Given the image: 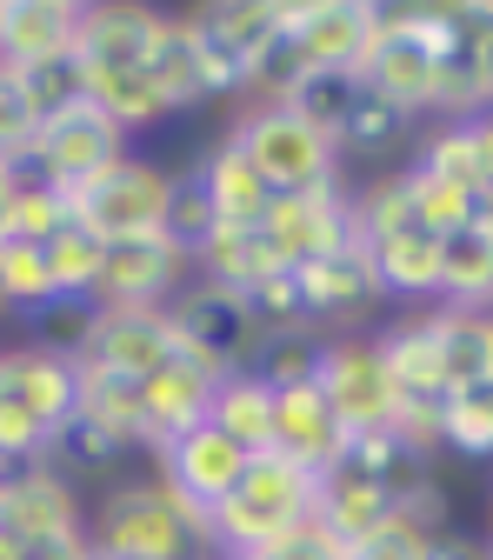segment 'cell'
<instances>
[{
  "mask_svg": "<svg viewBox=\"0 0 493 560\" xmlns=\"http://www.w3.org/2000/svg\"><path fill=\"white\" fill-rule=\"evenodd\" d=\"M420 560H486V540H473V534L447 527V534H434V540H427V553H420Z\"/></svg>",
  "mask_w": 493,
  "mask_h": 560,
  "instance_id": "obj_47",
  "label": "cell"
},
{
  "mask_svg": "<svg viewBox=\"0 0 493 560\" xmlns=\"http://www.w3.org/2000/svg\"><path fill=\"white\" fill-rule=\"evenodd\" d=\"M227 133L247 148V161L260 167V180H267L273 194L347 187V174H340V148H333L320 127H307L294 107H280V101H240V114H234Z\"/></svg>",
  "mask_w": 493,
  "mask_h": 560,
  "instance_id": "obj_5",
  "label": "cell"
},
{
  "mask_svg": "<svg viewBox=\"0 0 493 560\" xmlns=\"http://www.w3.org/2000/svg\"><path fill=\"white\" fill-rule=\"evenodd\" d=\"M81 34V0H0V67L67 54Z\"/></svg>",
  "mask_w": 493,
  "mask_h": 560,
  "instance_id": "obj_23",
  "label": "cell"
},
{
  "mask_svg": "<svg viewBox=\"0 0 493 560\" xmlns=\"http://www.w3.org/2000/svg\"><path fill=\"white\" fill-rule=\"evenodd\" d=\"M193 280V260L174 254L161 234L148 241H107L101 280H94V307H167Z\"/></svg>",
  "mask_w": 493,
  "mask_h": 560,
  "instance_id": "obj_17",
  "label": "cell"
},
{
  "mask_svg": "<svg viewBox=\"0 0 493 560\" xmlns=\"http://www.w3.org/2000/svg\"><path fill=\"white\" fill-rule=\"evenodd\" d=\"M407 167L434 174V180H447V187H460V194H480V161H473V133H467V120H420V133H413V161H407Z\"/></svg>",
  "mask_w": 493,
  "mask_h": 560,
  "instance_id": "obj_30",
  "label": "cell"
},
{
  "mask_svg": "<svg viewBox=\"0 0 493 560\" xmlns=\"http://www.w3.org/2000/svg\"><path fill=\"white\" fill-rule=\"evenodd\" d=\"M0 527L14 540L34 534H87V487H74L47 454L0 467Z\"/></svg>",
  "mask_w": 493,
  "mask_h": 560,
  "instance_id": "obj_14",
  "label": "cell"
},
{
  "mask_svg": "<svg viewBox=\"0 0 493 560\" xmlns=\"http://www.w3.org/2000/svg\"><path fill=\"white\" fill-rule=\"evenodd\" d=\"M0 288L14 301V320L40 301H54V273H47V247L34 241H0Z\"/></svg>",
  "mask_w": 493,
  "mask_h": 560,
  "instance_id": "obj_40",
  "label": "cell"
},
{
  "mask_svg": "<svg viewBox=\"0 0 493 560\" xmlns=\"http://www.w3.org/2000/svg\"><path fill=\"white\" fill-rule=\"evenodd\" d=\"M221 560H227V553H221Z\"/></svg>",
  "mask_w": 493,
  "mask_h": 560,
  "instance_id": "obj_55",
  "label": "cell"
},
{
  "mask_svg": "<svg viewBox=\"0 0 493 560\" xmlns=\"http://www.w3.org/2000/svg\"><path fill=\"white\" fill-rule=\"evenodd\" d=\"M320 347H327V334H260L254 354H247V374L260 387H273V394L280 387H301L320 368Z\"/></svg>",
  "mask_w": 493,
  "mask_h": 560,
  "instance_id": "obj_36",
  "label": "cell"
},
{
  "mask_svg": "<svg viewBox=\"0 0 493 560\" xmlns=\"http://www.w3.org/2000/svg\"><path fill=\"white\" fill-rule=\"evenodd\" d=\"M267 273H280L273 260H267V247H260V234L254 228H214L200 241V254H193V280H207V288H227V294H247L254 280H267Z\"/></svg>",
  "mask_w": 493,
  "mask_h": 560,
  "instance_id": "obj_28",
  "label": "cell"
},
{
  "mask_svg": "<svg viewBox=\"0 0 493 560\" xmlns=\"http://www.w3.org/2000/svg\"><path fill=\"white\" fill-rule=\"evenodd\" d=\"M434 301L467 307V314H493V241H486L473 221H460L454 234H441Z\"/></svg>",
  "mask_w": 493,
  "mask_h": 560,
  "instance_id": "obj_27",
  "label": "cell"
},
{
  "mask_svg": "<svg viewBox=\"0 0 493 560\" xmlns=\"http://www.w3.org/2000/svg\"><path fill=\"white\" fill-rule=\"evenodd\" d=\"M94 560H214V521L187 508L154 467H133L87 501Z\"/></svg>",
  "mask_w": 493,
  "mask_h": 560,
  "instance_id": "obj_1",
  "label": "cell"
},
{
  "mask_svg": "<svg viewBox=\"0 0 493 560\" xmlns=\"http://www.w3.org/2000/svg\"><path fill=\"white\" fill-rule=\"evenodd\" d=\"M47 460H54L67 480H74V487H107V480L133 474L140 447H133L120 428H107V420H94V413H74V420H67V428L54 434Z\"/></svg>",
  "mask_w": 493,
  "mask_h": 560,
  "instance_id": "obj_24",
  "label": "cell"
},
{
  "mask_svg": "<svg viewBox=\"0 0 493 560\" xmlns=\"http://www.w3.org/2000/svg\"><path fill=\"white\" fill-rule=\"evenodd\" d=\"M314 387L327 394V407H333V420L347 428V441H367V434H387L394 428V381H387V361H380L374 327L367 334H327L320 368H314Z\"/></svg>",
  "mask_w": 493,
  "mask_h": 560,
  "instance_id": "obj_9",
  "label": "cell"
},
{
  "mask_svg": "<svg viewBox=\"0 0 493 560\" xmlns=\"http://www.w3.org/2000/svg\"><path fill=\"white\" fill-rule=\"evenodd\" d=\"M207 420L234 441V447H247V454H267V441H273V387H260L247 368L240 374H227L221 387H214V407H207Z\"/></svg>",
  "mask_w": 493,
  "mask_h": 560,
  "instance_id": "obj_29",
  "label": "cell"
},
{
  "mask_svg": "<svg viewBox=\"0 0 493 560\" xmlns=\"http://www.w3.org/2000/svg\"><path fill=\"white\" fill-rule=\"evenodd\" d=\"M187 174L200 180L207 207H214V221H227V228H254V221L267 214V200H273V187L260 180V167L247 161V148H240L234 133H221Z\"/></svg>",
  "mask_w": 493,
  "mask_h": 560,
  "instance_id": "obj_22",
  "label": "cell"
},
{
  "mask_svg": "<svg viewBox=\"0 0 493 560\" xmlns=\"http://www.w3.org/2000/svg\"><path fill=\"white\" fill-rule=\"evenodd\" d=\"M267 454H287L307 474H327L347 454V428L333 420V407H327V394L314 381L273 394V441H267Z\"/></svg>",
  "mask_w": 493,
  "mask_h": 560,
  "instance_id": "obj_20",
  "label": "cell"
},
{
  "mask_svg": "<svg viewBox=\"0 0 493 560\" xmlns=\"http://www.w3.org/2000/svg\"><path fill=\"white\" fill-rule=\"evenodd\" d=\"M467 133H473V161H480V187H493V107H486V114H473V120H467Z\"/></svg>",
  "mask_w": 493,
  "mask_h": 560,
  "instance_id": "obj_49",
  "label": "cell"
},
{
  "mask_svg": "<svg viewBox=\"0 0 493 560\" xmlns=\"http://www.w3.org/2000/svg\"><path fill=\"white\" fill-rule=\"evenodd\" d=\"M214 374L207 368H193V361H167L161 374H148L140 381V447H148V460L167 447V441H180L187 428H200L207 420V407H214Z\"/></svg>",
  "mask_w": 493,
  "mask_h": 560,
  "instance_id": "obj_19",
  "label": "cell"
},
{
  "mask_svg": "<svg viewBox=\"0 0 493 560\" xmlns=\"http://www.w3.org/2000/svg\"><path fill=\"white\" fill-rule=\"evenodd\" d=\"M294 280H301V294H307L314 334H367L374 314L387 307V288H380V273H374V260H367L361 241H340L333 254L294 267Z\"/></svg>",
  "mask_w": 493,
  "mask_h": 560,
  "instance_id": "obj_12",
  "label": "cell"
},
{
  "mask_svg": "<svg viewBox=\"0 0 493 560\" xmlns=\"http://www.w3.org/2000/svg\"><path fill=\"white\" fill-rule=\"evenodd\" d=\"M167 200H174V167L127 154L101 180H87L67 207H74V228H87L94 241H148L167 221Z\"/></svg>",
  "mask_w": 493,
  "mask_h": 560,
  "instance_id": "obj_8",
  "label": "cell"
},
{
  "mask_svg": "<svg viewBox=\"0 0 493 560\" xmlns=\"http://www.w3.org/2000/svg\"><path fill=\"white\" fill-rule=\"evenodd\" d=\"M167 320H174V340H180V361L207 368L214 381L240 374L247 354H254V320H247L240 294H227V288L187 280V288L167 301Z\"/></svg>",
  "mask_w": 493,
  "mask_h": 560,
  "instance_id": "obj_11",
  "label": "cell"
},
{
  "mask_svg": "<svg viewBox=\"0 0 493 560\" xmlns=\"http://www.w3.org/2000/svg\"><path fill=\"white\" fill-rule=\"evenodd\" d=\"M8 74L21 81V94H27V107H34L40 120H54V114H67V107L87 101V67H81L74 47H67V54H47V60H27V67H8Z\"/></svg>",
  "mask_w": 493,
  "mask_h": 560,
  "instance_id": "obj_33",
  "label": "cell"
},
{
  "mask_svg": "<svg viewBox=\"0 0 493 560\" xmlns=\"http://www.w3.org/2000/svg\"><path fill=\"white\" fill-rule=\"evenodd\" d=\"M473 74H480V94H486V107H493V0H486V21H480V34H473Z\"/></svg>",
  "mask_w": 493,
  "mask_h": 560,
  "instance_id": "obj_48",
  "label": "cell"
},
{
  "mask_svg": "<svg viewBox=\"0 0 493 560\" xmlns=\"http://www.w3.org/2000/svg\"><path fill=\"white\" fill-rule=\"evenodd\" d=\"M354 101H361V74H307L280 107H294L307 127H320L340 148V127H347V114H354Z\"/></svg>",
  "mask_w": 493,
  "mask_h": 560,
  "instance_id": "obj_38",
  "label": "cell"
},
{
  "mask_svg": "<svg viewBox=\"0 0 493 560\" xmlns=\"http://www.w3.org/2000/svg\"><path fill=\"white\" fill-rule=\"evenodd\" d=\"M314 521L333 534V540H347V547H361L367 534H380L387 521H394V501L380 494V480L354 460V441H347V454L320 474V494H314Z\"/></svg>",
  "mask_w": 493,
  "mask_h": 560,
  "instance_id": "obj_21",
  "label": "cell"
},
{
  "mask_svg": "<svg viewBox=\"0 0 493 560\" xmlns=\"http://www.w3.org/2000/svg\"><path fill=\"white\" fill-rule=\"evenodd\" d=\"M148 81H154L167 120L174 114H200L207 101H214V88H207V60H200V40H193V21L187 14H167L161 40L148 54Z\"/></svg>",
  "mask_w": 493,
  "mask_h": 560,
  "instance_id": "obj_25",
  "label": "cell"
},
{
  "mask_svg": "<svg viewBox=\"0 0 493 560\" xmlns=\"http://www.w3.org/2000/svg\"><path fill=\"white\" fill-rule=\"evenodd\" d=\"M247 447H234L221 428H214V420H200V428H187L180 441H167L148 467L174 487V494L187 501V508H200V514H214L227 494H234V480L247 474Z\"/></svg>",
  "mask_w": 493,
  "mask_h": 560,
  "instance_id": "obj_16",
  "label": "cell"
},
{
  "mask_svg": "<svg viewBox=\"0 0 493 560\" xmlns=\"http://www.w3.org/2000/svg\"><path fill=\"white\" fill-rule=\"evenodd\" d=\"M413 114L407 107H394L387 94H374L367 81H361V101H354V114H347V127H340V161L347 154H367V161H380V154H394V148H407L413 140Z\"/></svg>",
  "mask_w": 493,
  "mask_h": 560,
  "instance_id": "obj_31",
  "label": "cell"
},
{
  "mask_svg": "<svg viewBox=\"0 0 493 560\" xmlns=\"http://www.w3.org/2000/svg\"><path fill=\"white\" fill-rule=\"evenodd\" d=\"M161 27H167V8H148V0H81L74 54H81L87 74H107V67H148Z\"/></svg>",
  "mask_w": 493,
  "mask_h": 560,
  "instance_id": "obj_18",
  "label": "cell"
},
{
  "mask_svg": "<svg viewBox=\"0 0 493 560\" xmlns=\"http://www.w3.org/2000/svg\"><path fill=\"white\" fill-rule=\"evenodd\" d=\"M314 494H320V474L294 467L287 454H254L247 474L234 480V494L207 514L214 521V560H247L267 540L294 534L301 521H314Z\"/></svg>",
  "mask_w": 493,
  "mask_h": 560,
  "instance_id": "obj_4",
  "label": "cell"
},
{
  "mask_svg": "<svg viewBox=\"0 0 493 560\" xmlns=\"http://www.w3.org/2000/svg\"><path fill=\"white\" fill-rule=\"evenodd\" d=\"M380 27V0H287V40L307 74H361Z\"/></svg>",
  "mask_w": 493,
  "mask_h": 560,
  "instance_id": "obj_13",
  "label": "cell"
},
{
  "mask_svg": "<svg viewBox=\"0 0 493 560\" xmlns=\"http://www.w3.org/2000/svg\"><path fill=\"white\" fill-rule=\"evenodd\" d=\"M221 221H214V207H207V194H200V180L193 174H174V200H167V221H161V241L174 247V254H200V241L214 234Z\"/></svg>",
  "mask_w": 493,
  "mask_h": 560,
  "instance_id": "obj_41",
  "label": "cell"
},
{
  "mask_svg": "<svg viewBox=\"0 0 493 560\" xmlns=\"http://www.w3.org/2000/svg\"><path fill=\"white\" fill-rule=\"evenodd\" d=\"M87 101L120 127V133H140V127H161L167 107L148 81V67H107V74H87Z\"/></svg>",
  "mask_w": 493,
  "mask_h": 560,
  "instance_id": "obj_32",
  "label": "cell"
},
{
  "mask_svg": "<svg viewBox=\"0 0 493 560\" xmlns=\"http://www.w3.org/2000/svg\"><path fill=\"white\" fill-rule=\"evenodd\" d=\"M427 320V340H434V361L447 374V387H467V381H486L493 374V314H467V307H420Z\"/></svg>",
  "mask_w": 493,
  "mask_h": 560,
  "instance_id": "obj_26",
  "label": "cell"
},
{
  "mask_svg": "<svg viewBox=\"0 0 493 560\" xmlns=\"http://www.w3.org/2000/svg\"><path fill=\"white\" fill-rule=\"evenodd\" d=\"M174 354H180V340H174L167 307H94V334L74 361L101 368V374H120V381H148Z\"/></svg>",
  "mask_w": 493,
  "mask_h": 560,
  "instance_id": "obj_15",
  "label": "cell"
},
{
  "mask_svg": "<svg viewBox=\"0 0 493 560\" xmlns=\"http://www.w3.org/2000/svg\"><path fill=\"white\" fill-rule=\"evenodd\" d=\"M467 221H473V228H480V234L493 241V187H480V194H473V207H467Z\"/></svg>",
  "mask_w": 493,
  "mask_h": 560,
  "instance_id": "obj_51",
  "label": "cell"
},
{
  "mask_svg": "<svg viewBox=\"0 0 493 560\" xmlns=\"http://www.w3.org/2000/svg\"><path fill=\"white\" fill-rule=\"evenodd\" d=\"M81 413V368L47 347L8 340L0 347V467L40 460L54 434Z\"/></svg>",
  "mask_w": 493,
  "mask_h": 560,
  "instance_id": "obj_2",
  "label": "cell"
},
{
  "mask_svg": "<svg viewBox=\"0 0 493 560\" xmlns=\"http://www.w3.org/2000/svg\"><path fill=\"white\" fill-rule=\"evenodd\" d=\"M267 260L280 273H294L320 254H333L340 241H354V180L347 187H314V194H273L267 214L254 221Z\"/></svg>",
  "mask_w": 493,
  "mask_h": 560,
  "instance_id": "obj_10",
  "label": "cell"
},
{
  "mask_svg": "<svg viewBox=\"0 0 493 560\" xmlns=\"http://www.w3.org/2000/svg\"><path fill=\"white\" fill-rule=\"evenodd\" d=\"M240 307H247V320H254V340H260V334H314L307 294H301L294 273H267V280H254V288L240 294Z\"/></svg>",
  "mask_w": 493,
  "mask_h": 560,
  "instance_id": "obj_37",
  "label": "cell"
},
{
  "mask_svg": "<svg viewBox=\"0 0 493 560\" xmlns=\"http://www.w3.org/2000/svg\"><path fill=\"white\" fill-rule=\"evenodd\" d=\"M101 254L107 241H94L87 228L67 221L54 241H47V273H54V294H74V301H94V280H101Z\"/></svg>",
  "mask_w": 493,
  "mask_h": 560,
  "instance_id": "obj_39",
  "label": "cell"
},
{
  "mask_svg": "<svg viewBox=\"0 0 493 560\" xmlns=\"http://www.w3.org/2000/svg\"><path fill=\"white\" fill-rule=\"evenodd\" d=\"M187 21H193L214 101H247V81H254L260 54L280 40V27H287V0H207V8H193Z\"/></svg>",
  "mask_w": 493,
  "mask_h": 560,
  "instance_id": "obj_6",
  "label": "cell"
},
{
  "mask_svg": "<svg viewBox=\"0 0 493 560\" xmlns=\"http://www.w3.org/2000/svg\"><path fill=\"white\" fill-rule=\"evenodd\" d=\"M14 327H21V340H27V347H47V354H67V361H74L81 347H87V334H94V301L54 294V301L27 307Z\"/></svg>",
  "mask_w": 493,
  "mask_h": 560,
  "instance_id": "obj_35",
  "label": "cell"
},
{
  "mask_svg": "<svg viewBox=\"0 0 493 560\" xmlns=\"http://www.w3.org/2000/svg\"><path fill=\"white\" fill-rule=\"evenodd\" d=\"M67 221H74V207H67V194H54V187H21L8 241H34V247H47V241H54Z\"/></svg>",
  "mask_w": 493,
  "mask_h": 560,
  "instance_id": "obj_42",
  "label": "cell"
},
{
  "mask_svg": "<svg viewBox=\"0 0 493 560\" xmlns=\"http://www.w3.org/2000/svg\"><path fill=\"white\" fill-rule=\"evenodd\" d=\"M486 560H493V540H486Z\"/></svg>",
  "mask_w": 493,
  "mask_h": 560,
  "instance_id": "obj_54",
  "label": "cell"
},
{
  "mask_svg": "<svg viewBox=\"0 0 493 560\" xmlns=\"http://www.w3.org/2000/svg\"><path fill=\"white\" fill-rule=\"evenodd\" d=\"M0 560H21V540H14L8 527H0Z\"/></svg>",
  "mask_w": 493,
  "mask_h": 560,
  "instance_id": "obj_52",
  "label": "cell"
},
{
  "mask_svg": "<svg viewBox=\"0 0 493 560\" xmlns=\"http://www.w3.org/2000/svg\"><path fill=\"white\" fill-rule=\"evenodd\" d=\"M247 560H354V547H347V540H333L320 521H301L294 534L267 540V547H260V553H247Z\"/></svg>",
  "mask_w": 493,
  "mask_h": 560,
  "instance_id": "obj_44",
  "label": "cell"
},
{
  "mask_svg": "<svg viewBox=\"0 0 493 560\" xmlns=\"http://www.w3.org/2000/svg\"><path fill=\"white\" fill-rule=\"evenodd\" d=\"M34 133H40V114L27 107V94H21V81L0 67V161L8 167H21L27 154H34Z\"/></svg>",
  "mask_w": 493,
  "mask_h": 560,
  "instance_id": "obj_43",
  "label": "cell"
},
{
  "mask_svg": "<svg viewBox=\"0 0 493 560\" xmlns=\"http://www.w3.org/2000/svg\"><path fill=\"white\" fill-rule=\"evenodd\" d=\"M441 454L493 460V374L454 387V400H447V428H441Z\"/></svg>",
  "mask_w": 493,
  "mask_h": 560,
  "instance_id": "obj_34",
  "label": "cell"
},
{
  "mask_svg": "<svg viewBox=\"0 0 493 560\" xmlns=\"http://www.w3.org/2000/svg\"><path fill=\"white\" fill-rule=\"evenodd\" d=\"M21 560H94L87 534H34L21 540Z\"/></svg>",
  "mask_w": 493,
  "mask_h": 560,
  "instance_id": "obj_46",
  "label": "cell"
},
{
  "mask_svg": "<svg viewBox=\"0 0 493 560\" xmlns=\"http://www.w3.org/2000/svg\"><path fill=\"white\" fill-rule=\"evenodd\" d=\"M14 320V301H8V288H0V327H8Z\"/></svg>",
  "mask_w": 493,
  "mask_h": 560,
  "instance_id": "obj_53",
  "label": "cell"
},
{
  "mask_svg": "<svg viewBox=\"0 0 493 560\" xmlns=\"http://www.w3.org/2000/svg\"><path fill=\"white\" fill-rule=\"evenodd\" d=\"M21 167H8V161H0V241H8V228H14V200H21Z\"/></svg>",
  "mask_w": 493,
  "mask_h": 560,
  "instance_id": "obj_50",
  "label": "cell"
},
{
  "mask_svg": "<svg viewBox=\"0 0 493 560\" xmlns=\"http://www.w3.org/2000/svg\"><path fill=\"white\" fill-rule=\"evenodd\" d=\"M427 540H434V534H420V527H407V521L394 514L380 534H367V540L354 547V560H420V553H427Z\"/></svg>",
  "mask_w": 493,
  "mask_h": 560,
  "instance_id": "obj_45",
  "label": "cell"
},
{
  "mask_svg": "<svg viewBox=\"0 0 493 560\" xmlns=\"http://www.w3.org/2000/svg\"><path fill=\"white\" fill-rule=\"evenodd\" d=\"M354 241L367 247L387 301L434 307V273H441V234L413 221V207L400 194V174H380L354 187Z\"/></svg>",
  "mask_w": 493,
  "mask_h": 560,
  "instance_id": "obj_3",
  "label": "cell"
},
{
  "mask_svg": "<svg viewBox=\"0 0 493 560\" xmlns=\"http://www.w3.org/2000/svg\"><path fill=\"white\" fill-rule=\"evenodd\" d=\"M127 154H133L127 133H120L94 101H81V107H67V114L40 120L34 154L21 161V180H27V187H54V194L74 200L87 180H101V174H107L114 161H127Z\"/></svg>",
  "mask_w": 493,
  "mask_h": 560,
  "instance_id": "obj_7",
  "label": "cell"
}]
</instances>
